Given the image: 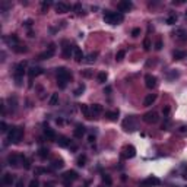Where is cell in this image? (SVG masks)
I'll return each instance as SVG.
<instances>
[{
    "label": "cell",
    "mask_w": 187,
    "mask_h": 187,
    "mask_svg": "<svg viewBox=\"0 0 187 187\" xmlns=\"http://www.w3.org/2000/svg\"><path fill=\"white\" fill-rule=\"evenodd\" d=\"M51 165H53V168H61L64 165V162H63V159H54Z\"/></svg>",
    "instance_id": "35"
},
{
    "label": "cell",
    "mask_w": 187,
    "mask_h": 187,
    "mask_svg": "<svg viewBox=\"0 0 187 187\" xmlns=\"http://www.w3.org/2000/svg\"><path fill=\"white\" fill-rule=\"evenodd\" d=\"M97 57H98V53H97V51H95V53H89V54L85 57V61H86L88 64H92V63H95Z\"/></svg>",
    "instance_id": "24"
},
{
    "label": "cell",
    "mask_w": 187,
    "mask_h": 187,
    "mask_svg": "<svg viewBox=\"0 0 187 187\" xmlns=\"http://www.w3.org/2000/svg\"><path fill=\"white\" fill-rule=\"evenodd\" d=\"M145 83H146V88L152 89L157 86V78L154 76V75H146L145 76Z\"/></svg>",
    "instance_id": "14"
},
{
    "label": "cell",
    "mask_w": 187,
    "mask_h": 187,
    "mask_svg": "<svg viewBox=\"0 0 187 187\" xmlns=\"http://www.w3.org/2000/svg\"><path fill=\"white\" fill-rule=\"evenodd\" d=\"M41 6H43V12H46V10L51 6V2H43V3H41Z\"/></svg>",
    "instance_id": "42"
},
{
    "label": "cell",
    "mask_w": 187,
    "mask_h": 187,
    "mask_svg": "<svg viewBox=\"0 0 187 187\" xmlns=\"http://www.w3.org/2000/svg\"><path fill=\"white\" fill-rule=\"evenodd\" d=\"M101 178H102V181H104L107 186H111V184H113V180H111V177H110L108 174H102Z\"/></svg>",
    "instance_id": "32"
},
{
    "label": "cell",
    "mask_w": 187,
    "mask_h": 187,
    "mask_svg": "<svg viewBox=\"0 0 187 187\" xmlns=\"http://www.w3.org/2000/svg\"><path fill=\"white\" fill-rule=\"evenodd\" d=\"M162 48V40H157V43H155V50H161Z\"/></svg>",
    "instance_id": "44"
},
{
    "label": "cell",
    "mask_w": 187,
    "mask_h": 187,
    "mask_svg": "<svg viewBox=\"0 0 187 187\" xmlns=\"http://www.w3.org/2000/svg\"><path fill=\"white\" fill-rule=\"evenodd\" d=\"M186 187H187V186H186Z\"/></svg>",
    "instance_id": "58"
},
{
    "label": "cell",
    "mask_w": 187,
    "mask_h": 187,
    "mask_svg": "<svg viewBox=\"0 0 187 187\" xmlns=\"http://www.w3.org/2000/svg\"><path fill=\"white\" fill-rule=\"evenodd\" d=\"M105 116H107L111 121H116V120L119 119V111H107Z\"/></svg>",
    "instance_id": "25"
},
{
    "label": "cell",
    "mask_w": 187,
    "mask_h": 187,
    "mask_svg": "<svg viewBox=\"0 0 187 187\" xmlns=\"http://www.w3.org/2000/svg\"><path fill=\"white\" fill-rule=\"evenodd\" d=\"M132 8H133V3L129 2V0H121V2H119V5H117V9L120 12H129Z\"/></svg>",
    "instance_id": "13"
},
{
    "label": "cell",
    "mask_w": 187,
    "mask_h": 187,
    "mask_svg": "<svg viewBox=\"0 0 187 187\" xmlns=\"http://www.w3.org/2000/svg\"><path fill=\"white\" fill-rule=\"evenodd\" d=\"M56 142H57V143H59V146H61V148H67V146H70V145H72L70 139H69V137H66V136H59V137L56 139Z\"/></svg>",
    "instance_id": "17"
},
{
    "label": "cell",
    "mask_w": 187,
    "mask_h": 187,
    "mask_svg": "<svg viewBox=\"0 0 187 187\" xmlns=\"http://www.w3.org/2000/svg\"><path fill=\"white\" fill-rule=\"evenodd\" d=\"M73 53H75V46L70 47V44L67 41H63V56L66 59H70L73 56Z\"/></svg>",
    "instance_id": "12"
},
{
    "label": "cell",
    "mask_w": 187,
    "mask_h": 187,
    "mask_svg": "<svg viewBox=\"0 0 187 187\" xmlns=\"http://www.w3.org/2000/svg\"><path fill=\"white\" fill-rule=\"evenodd\" d=\"M22 167H23L25 170H29V168H31V161H29L28 158H25L23 162H22Z\"/></svg>",
    "instance_id": "38"
},
{
    "label": "cell",
    "mask_w": 187,
    "mask_h": 187,
    "mask_svg": "<svg viewBox=\"0 0 187 187\" xmlns=\"http://www.w3.org/2000/svg\"><path fill=\"white\" fill-rule=\"evenodd\" d=\"M54 53H56V44H50L48 46V50L47 51H44V53H41L40 56H38V59L40 60H47V59H50V57H53L54 56Z\"/></svg>",
    "instance_id": "9"
},
{
    "label": "cell",
    "mask_w": 187,
    "mask_h": 187,
    "mask_svg": "<svg viewBox=\"0 0 187 187\" xmlns=\"http://www.w3.org/2000/svg\"><path fill=\"white\" fill-rule=\"evenodd\" d=\"M25 25H26V26H31V25H32V19H28V21H25Z\"/></svg>",
    "instance_id": "50"
},
{
    "label": "cell",
    "mask_w": 187,
    "mask_h": 187,
    "mask_svg": "<svg viewBox=\"0 0 187 187\" xmlns=\"http://www.w3.org/2000/svg\"><path fill=\"white\" fill-rule=\"evenodd\" d=\"M37 173L41 174V173H44V170H43V168H37Z\"/></svg>",
    "instance_id": "55"
},
{
    "label": "cell",
    "mask_w": 187,
    "mask_h": 187,
    "mask_svg": "<svg viewBox=\"0 0 187 187\" xmlns=\"http://www.w3.org/2000/svg\"><path fill=\"white\" fill-rule=\"evenodd\" d=\"M56 10H57V13H66V12H69V10H70V6H69L67 3L60 2V3H57V5H56Z\"/></svg>",
    "instance_id": "19"
},
{
    "label": "cell",
    "mask_w": 187,
    "mask_h": 187,
    "mask_svg": "<svg viewBox=\"0 0 187 187\" xmlns=\"http://www.w3.org/2000/svg\"><path fill=\"white\" fill-rule=\"evenodd\" d=\"M165 22H167L168 25H174V23L177 22V15H174V13H173V15H170V16L167 18V21H165Z\"/></svg>",
    "instance_id": "34"
},
{
    "label": "cell",
    "mask_w": 187,
    "mask_h": 187,
    "mask_svg": "<svg viewBox=\"0 0 187 187\" xmlns=\"http://www.w3.org/2000/svg\"><path fill=\"white\" fill-rule=\"evenodd\" d=\"M73 57H75V60H76V61H82V60L85 59V56H83L82 50H81L79 47H76V46H75V53H73Z\"/></svg>",
    "instance_id": "21"
},
{
    "label": "cell",
    "mask_w": 187,
    "mask_h": 187,
    "mask_svg": "<svg viewBox=\"0 0 187 187\" xmlns=\"http://www.w3.org/2000/svg\"><path fill=\"white\" fill-rule=\"evenodd\" d=\"M155 101H157V94H149V95H146V98L143 101V105L149 107V105H152Z\"/></svg>",
    "instance_id": "20"
},
{
    "label": "cell",
    "mask_w": 187,
    "mask_h": 187,
    "mask_svg": "<svg viewBox=\"0 0 187 187\" xmlns=\"http://www.w3.org/2000/svg\"><path fill=\"white\" fill-rule=\"evenodd\" d=\"M123 126H124V129H126V130H129V132H133V130L136 129V119H135L133 116L127 117V119L123 121Z\"/></svg>",
    "instance_id": "11"
},
{
    "label": "cell",
    "mask_w": 187,
    "mask_h": 187,
    "mask_svg": "<svg viewBox=\"0 0 187 187\" xmlns=\"http://www.w3.org/2000/svg\"><path fill=\"white\" fill-rule=\"evenodd\" d=\"M174 35L177 37L180 41H187V29L180 28V29H177V31L174 32Z\"/></svg>",
    "instance_id": "18"
},
{
    "label": "cell",
    "mask_w": 187,
    "mask_h": 187,
    "mask_svg": "<svg viewBox=\"0 0 187 187\" xmlns=\"http://www.w3.org/2000/svg\"><path fill=\"white\" fill-rule=\"evenodd\" d=\"M91 111H92V114H101L102 113V105L94 104V105H91Z\"/></svg>",
    "instance_id": "27"
},
{
    "label": "cell",
    "mask_w": 187,
    "mask_h": 187,
    "mask_svg": "<svg viewBox=\"0 0 187 187\" xmlns=\"http://www.w3.org/2000/svg\"><path fill=\"white\" fill-rule=\"evenodd\" d=\"M177 76H178V73H177V72H171V73L168 75V78H170V79H173V78H177Z\"/></svg>",
    "instance_id": "47"
},
{
    "label": "cell",
    "mask_w": 187,
    "mask_h": 187,
    "mask_svg": "<svg viewBox=\"0 0 187 187\" xmlns=\"http://www.w3.org/2000/svg\"><path fill=\"white\" fill-rule=\"evenodd\" d=\"M85 132H86V129H85L83 124H76V127H75V130H73V136L78 137V139H81V137L85 135Z\"/></svg>",
    "instance_id": "15"
},
{
    "label": "cell",
    "mask_w": 187,
    "mask_h": 187,
    "mask_svg": "<svg viewBox=\"0 0 187 187\" xmlns=\"http://www.w3.org/2000/svg\"><path fill=\"white\" fill-rule=\"evenodd\" d=\"M159 184H161L159 178L155 177V175H151V177L142 180V181L139 183V187H157V186H159Z\"/></svg>",
    "instance_id": "6"
},
{
    "label": "cell",
    "mask_w": 187,
    "mask_h": 187,
    "mask_svg": "<svg viewBox=\"0 0 187 187\" xmlns=\"http://www.w3.org/2000/svg\"><path fill=\"white\" fill-rule=\"evenodd\" d=\"M44 133H46V136H47L48 139H51V140H56V139H57V136H56V133H54L53 129H48V127H47V129L44 130Z\"/></svg>",
    "instance_id": "28"
},
{
    "label": "cell",
    "mask_w": 187,
    "mask_h": 187,
    "mask_svg": "<svg viewBox=\"0 0 187 187\" xmlns=\"http://www.w3.org/2000/svg\"><path fill=\"white\" fill-rule=\"evenodd\" d=\"M88 140H89V143H92V142L95 140V137H94V136H89V139H88Z\"/></svg>",
    "instance_id": "54"
},
{
    "label": "cell",
    "mask_w": 187,
    "mask_h": 187,
    "mask_svg": "<svg viewBox=\"0 0 187 187\" xmlns=\"http://www.w3.org/2000/svg\"><path fill=\"white\" fill-rule=\"evenodd\" d=\"M139 35H140V28H135L132 31V37H135V38H136V37H139Z\"/></svg>",
    "instance_id": "43"
},
{
    "label": "cell",
    "mask_w": 187,
    "mask_h": 187,
    "mask_svg": "<svg viewBox=\"0 0 187 187\" xmlns=\"http://www.w3.org/2000/svg\"><path fill=\"white\" fill-rule=\"evenodd\" d=\"M110 92H111V88H110V86H107V88L104 89V94H110Z\"/></svg>",
    "instance_id": "51"
},
{
    "label": "cell",
    "mask_w": 187,
    "mask_h": 187,
    "mask_svg": "<svg viewBox=\"0 0 187 187\" xmlns=\"http://www.w3.org/2000/svg\"><path fill=\"white\" fill-rule=\"evenodd\" d=\"M16 187H25L23 180H18V181H16Z\"/></svg>",
    "instance_id": "48"
},
{
    "label": "cell",
    "mask_w": 187,
    "mask_h": 187,
    "mask_svg": "<svg viewBox=\"0 0 187 187\" xmlns=\"http://www.w3.org/2000/svg\"><path fill=\"white\" fill-rule=\"evenodd\" d=\"M73 9L76 10L78 13H81V12H82V6H81L79 3H76V5H75V6H73Z\"/></svg>",
    "instance_id": "46"
},
{
    "label": "cell",
    "mask_w": 187,
    "mask_h": 187,
    "mask_svg": "<svg viewBox=\"0 0 187 187\" xmlns=\"http://www.w3.org/2000/svg\"><path fill=\"white\" fill-rule=\"evenodd\" d=\"M70 79H72V75L66 67H57V85H59V88L64 89Z\"/></svg>",
    "instance_id": "1"
},
{
    "label": "cell",
    "mask_w": 187,
    "mask_h": 187,
    "mask_svg": "<svg viewBox=\"0 0 187 187\" xmlns=\"http://www.w3.org/2000/svg\"><path fill=\"white\" fill-rule=\"evenodd\" d=\"M81 111L85 114V117H86V119H89V120H91V119H92V116H94V114H92V111H91V108H89L88 105H81Z\"/></svg>",
    "instance_id": "22"
},
{
    "label": "cell",
    "mask_w": 187,
    "mask_h": 187,
    "mask_svg": "<svg viewBox=\"0 0 187 187\" xmlns=\"http://www.w3.org/2000/svg\"><path fill=\"white\" fill-rule=\"evenodd\" d=\"M85 162H86V155H81V157L78 158V165H79V167H83Z\"/></svg>",
    "instance_id": "37"
},
{
    "label": "cell",
    "mask_w": 187,
    "mask_h": 187,
    "mask_svg": "<svg viewBox=\"0 0 187 187\" xmlns=\"http://www.w3.org/2000/svg\"><path fill=\"white\" fill-rule=\"evenodd\" d=\"M143 120H145L146 123H149V124H155V123H158L159 117H158V113H157V111H149V113H146V114L143 116Z\"/></svg>",
    "instance_id": "8"
},
{
    "label": "cell",
    "mask_w": 187,
    "mask_h": 187,
    "mask_svg": "<svg viewBox=\"0 0 187 187\" xmlns=\"http://www.w3.org/2000/svg\"><path fill=\"white\" fill-rule=\"evenodd\" d=\"M0 130H2V132H8V124L5 121L0 123Z\"/></svg>",
    "instance_id": "45"
},
{
    "label": "cell",
    "mask_w": 187,
    "mask_h": 187,
    "mask_svg": "<svg viewBox=\"0 0 187 187\" xmlns=\"http://www.w3.org/2000/svg\"><path fill=\"white\" fill-rule=\"evenodd\" d=\"M25 72H26V63H25V61L19 63V64L15 67V73H13V76H15V81H16V83H18V85H21V83H22V79H23Z\"/></svg>",
    "instance_id": "4"
},
{
    "label": "cell",
    "mask_w": 187,
    "mask_h": 187,
    "mask_svg": "<svg viewBox=\"0 0 187 187\" xmlns=\"http://www.w3.org/2000/svg\"><path fill=\"white\" fill-rule=\"evenodd\" d=\"M143 47H145V50H151V41H149V38H145Z\"/></svg>",
    "instance_id": "41"
},
{
    "label": "cell",
    "mask_w": 187,
    "mask_h": 187,
    "mask_svg": "<svg viewBox=\"0 0 187 187\" xmlns=\"http://www.w3.org/2000/svg\"><path fill=\"white\" fill-rule=\"evenodd\" d=\"M44 73V70L41 69V67H31L29 70H28V75H29V79H34V78H37V76H40V75H43Z\"/></svg>",
    "instance_id": "16"
},
{
    "label": "cell",
    "mask_w": 187,
    "mask_h": 187,
    "mask_svg": "<svg viewBox=\"0 0 187 187\" xmlns=\"http://www.w3.org/2000/svg\"><path fill=\"white\" fill-rule=\"evenodd\" d=\"M23 159H25V157H23V155L12 154V155H9V157H8V164H9L10 167H19V165H22Z\"/></svg>",
    "instance_id": "7"
},
{
    "label": "cell",
    "mask_w": 187,
    "mask_h": 187,
    "mask_svg": "<svg viewBox=\"0 0 187 187\" xmlns=\"http://www.w3.org/2000/svg\"><path fill=\"white\" fill-rule=\"evenodd\" d=\"M15 181V178H13V175L12 174H5L3 175V184H6V186H12V183Z\"/></svg>",
    "instance_id": "26"
},
{
    "label": "cell",
    "mask_w": 187,
    "mask_h": 187,
    "mask_svg": "<svg viewBox=\"0 0 187 187\" xmlns=\"http://www.w3.org/2000/svg\"><path fill=\"white\" fill-rule=\"evenodd\" d=\"M180 132H181V133H184V132H187V127H186V126H183V127H180Z\"/></svg>",
    "instance_id": "52"
},
{
    "label": "cell",
    "mask_w": 187,
    "mask_h": 187,
    "mask_svg": "<svg viewBox=\"0 0 187 187\" xmlns=\"http://www.w3.org/2000/svg\"><path fill=\"white\" fill-rule=\"evenodd\" d=\"M124 56H126V51H124V50H120V51H117V54H116V60H117V61H121V60L124 59Z\"/></svg>",
    "instance_id": "36"
},
{
    "label": "cell",
    "mask_w": 187,
    "mask_h": 187,
    "mask_svg": "<svg viewBox=\"0 0 187 187\" xmlns=\"http://www.w3.org/2000/svg\"><path fill=\"white\" fill-rule=\"evenodd\" d=\"M123 157H124V158H127V159L135 158V157H136V148H135L133 145H127V146H124V149H123Z\"/></svg>",
    "instance_id": "10"
},
{
    "label": "cell",
    "mask_w": 187,
    "mask_h": 187,
    "mask_svg": "<svg viewBox=\"0 0 187 187\" xmlns=\"http://www.w3.org/2000/svg\"><path fill=\"white\" fill-rule=\"evenodd\" d=\"M173 56H174V59H175V60H181V59H184V57H186V53H184V51H181V50H177V51H174V53H173Z\"/></svg>",
    "instance_id": "30"
},
{
    "label": "cell",
    "mask_w": 187,
    "mask_h": 187,
    "mask_svg": "<svg viewBox=\"0 0 187 187\" xmlns=\"http://www.w3.org/2000/svg\"><path fill=\"white\" fill-rule=\"evenodd\" d=\"M107 78H108V76H107V73H105V72H99V73H98V76H97V79H98V82H99V83H105V82H107Z\"/></svg>",
    "instance_id": "29"
},
{
    "label": "cell",
    "mask_w": 187,
    "mask_h": 187,
    "mask_svg": "<svg viewBox=\"0 0 187 187\" xmlns=\"http://www.w3.org/2000/svg\"><path fill=\"white\" fill-rule=\"evenodd\" d=\"M168 114H170V107H165V108H164V116L167 117Z\"/></svg>",
    "instance_id": "49"
},
{
    "label": "cell",
    "mask_w": 187,
    "mask_h": 187,
    "mask_svg": "<svg viewBox=\"0 0 187 187\" xmlns=\"http://www.w3.org/2000/svg\"><path fill=\"white\" fill-rule=\"evenodd\" d=\"M29 187H40V181L37 180V178L31 180V181H29Z\"/></svg>",
    "instance_id": "40"
},
{
    "label": "cell",
    "mask_w": 187,
    "mask_h": 187,
    "mask_svg": "<svg viewBox=\"0 0 187 187\" xmlns=\"http://www.w3.org/2000/svg\"><path fill=\"white\" fill-rule=\"evenodd\" d=\"M186 18H187V10H186Z\"/></svg>",
    "instance_id": "56"
},
{
    "label": "cell",
    "mask_w": 187,
    "mask_h": 187,
    "mask_svg": "<svg viewBox=\"0 0 187 187\" xmlns=\"http://www.w3.org/2000/svg\"><path fill=\"white\" fill-rule=\"evenodd\" d=\"M61 178H63V184H64L66 187H70V184H72L75 180H78V173L73 171V170H69V171H66V173L61 175Z\"/></svg>",
    "instance_id": "5"
},
{
    "label": "cell",
    "mask_w": 187,
    "mask_h": 187,
    "mask_svg": "<svg viewBox=\"0 0 187 187\" xmlns=\"http://www.w3.org/2000/svg\"><path fill=\"white\" fill-rule=\"evenodd\" d=\"M99 187H101V186H99Z\"/></svg>",
    "instance_id": "57"
},
{
    "label": "cell",
    "mask_w": 187,
    "mask_h": 187,
    "mask_svg": "<svg viewBox=\"0 0 187 187\" xmlns=\"http://www.w3.org/2000/svg\"><path fill=\"white\" fill-rule=\"evenodd\" d=\"M22 137H23V129L19 127V126L12 127L10 132H9V135H8V139H9L12 143H19V142L22 140Z\"/></svg>",
    "instance_id": "3"
},
{
    "label": "cell",
    "mask_w": 187,
    "mask_h": 187,
    "mask_svg": "<svg viewBox=\"0 0 187 187\" xmlns=\"http://www.w3.org/2000/svg\"><path fill=\"white\" fill-rule=\"evenodd\" d=\"M83 76H86V78H89V76H91V72H83Z\"/></svg>",
    "instance_id": "53"
},
{
    "label": "cell",
    "mask_w": 187,
    "mask_h": 187,
    "mask_svg": "<svg viewBox=\"0 0 187 187\" xmlns=\"http://www.w3.org/2000/svg\"><path fill=\"white\" fill-rule=\"evenodd\" d=\"M13 50H15L16 53H25V51H26V47H25V46H23V47H22V46H16Z\"/></svg>",
    "instance_id": "39"
},
{
    "label": "cell",
    "mask_w": 187,
    "mask_h": 187,
    "mask_svg": "<svg viewBox=\"0 0 187 187\" xmlns=\"http://www.w3.org/2000/svg\"><path fill=\"white\" fill-rule=\"evenodd\" d=\"M123 19H124V16L120 12H105L104 13V21H105V23H110V25H119L120 22H123Z\"/></svg>",
    "instance_id": "2"
},
{
    "label": "cell",
    "mask_w": 187,
    "mask_h": 187,
    "mask_svg": "<svg viewBox=\"0 0 187 187\" xmlns=\"http://www.w3.org/2000/svg\"><path fill=\"white\" fill-rule=\"evenodd\" d=\"M48 155H50V151H48L46 146H41V148L38 149V157H40L41 159H46Z\"/></svg>",
    "instance_id": "23"
},
{
    "label": "cell",
    "mask_w": 187,
    "mask_h": 187,
    "mask_svg": "<svg viewBox=\"0 0 187 187\" xmlns=\"http://www.w3.org/2000/svg\"><path fill=\"white\" fill-rule=\"evenodd\" d=\"M83 91H85V85L82 83V85H79L76 89H75V92H73V94H75V97H79V95H82V92H83Z\"/></svg>",
    "instance_id": "33"
},
{
    "label": "cell",
    "mask_w": 187,
    "mask_h": 187,
    "mask_svg": "<svg viewBox=\"0 0 187 187\" xmlns=\"http://www.w3.org/2000/svg\"><path fill=\"white\" fill-rule=\"evenodd\" d=\"M48 104H50V105H57V104H59V95H57V94H53V95L50 97V99H48Z\"/></svg>",
    "instance_id": "31"
}]
</instances>
